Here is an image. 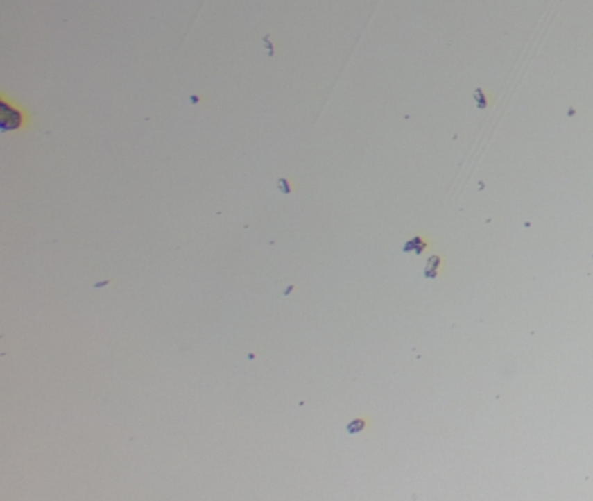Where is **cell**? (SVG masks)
I'll return each instance as SVG.
<instances>
[{"instance_id":"obj_1","label":"cell","mask_w":593,"mask_h":501,"mask_svg":"<svg viewBox=\"0 0 593 501\" xmlns=\"http://www.w3.org/2000/svg\"><path fill=\"white\" fill-rule=\"evenodd\" d=\"M28 124V113L19 108L16 103L9 101L8 96H2V129L4 131H16L25 128Z\"/></svg>"},{"instance_id":"obj_2","label":"cell","mask_w":593,"mask_h":501,"mask_svg":"<svg viewBox=\"0 0 593 501\" xmlns=\"http://www.w3.org/2000/svg\"><path fill=\"white\" fill-rule=\"evenodd\" d=\"M364 428H366V421L361 420V418H357V420H353L352 423H348L346 430H348L350 434H359V432H362Z\"/></svg>"},{"instance_id":"obj_3","label":"cell","mask_w":593,"mask_h":501,"mask_svg":"<svg viewBox=\"0 0 593 501\" xmlns=\"http://www.w3.org/2000/svg\"><path fill=\"white\" fill-rule=\"evenodd\" d=\"M279 185H280V188H282V190H284V194H289V188L286 187V180H280Z\"/></svg>"}]
</instances>
